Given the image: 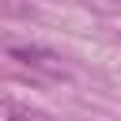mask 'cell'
I'll use <instances>...</instances> for the list:
<instances>
[{"label": "cell", "mask_w": 121, "mask_h": 121, "mask_svg": "<svg viewBox=\"0 0 121 121\" xmlns=\"http://www.w3.org/2000/svg\"><path fill=\"white\" fill-rule=\"evenodd\" d=\"M15 121H23V117H15Z\"/></svg>", "instance_id": "1"}]
</instances>
